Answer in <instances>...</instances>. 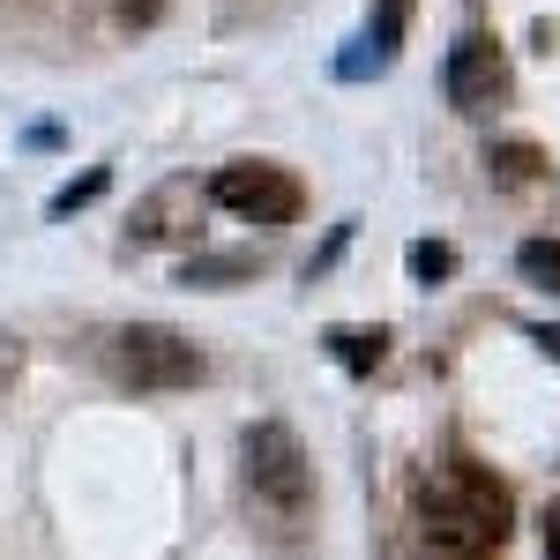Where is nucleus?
Wrapping results in <instances>:
<instances>
[{
	"label": "nucleus",
	"instance_id": "nucleus-1",
	"mask_svg": "<svg viewBox=\"0 0 560 560\" xmlns=\"http://www.w3.org/2000/svg\"><path fill=\"white\" fill-rule=\"evenodd\" d=\"M509 546V486L478 464H441L419 486V553L427 560H486Z\"/></svg>",
	"mask_w": 560,
	"mask_h": 560
},
{
	"label": "nucleus",
	"instance_id": "nucleus-2",
	"mask_svg": "<svg viewBox=\"0 0 560 560\" xmlns=\"http://www.w3.org/2000/svg\"><path fill=\"white\" fill-rule=\"evenodd\" d=\"M240 456H247V493H255V509H269L277 523H300L306 501H314V464H306L300 433L269 419V427L247 433Z\"/></svg>",
	"mask_w": 560,
	"mask_h": 560
},
{
	"label": "nucleus",
	"instance_id": "nucleus-3",
	"mask_svg": "<svg viewBox=\"0 0 560 560\" xmlns=\"http://www.w3.org/2000/svg\"><path fill=\"white\" fill-rule=\"evenodd\" d=\"M105 366H113V382H120V388H142V396L202 382V351L187 345L179 329H120L113 351H105Z\"/></svg>",
	"mask_w": 560,
	"mask_h": 560
},
{
	"label": "nucleus",
	"instance_id": "nucleus-4",
	"mask_svg": "<svg viewBox=\"0 0 560 560\" xmlns=\"http://www.w3.org/2000/svg\"><path fill=\"white\" fill-rule=\"evenodd\" d=\"M210 195L224 210L255 217V224H292V217H300V179L277 173V165H224V173L210 179Z\"/></svg>",
	"mask_w": 560,
	"mask_h": 560
},
{
	"label": "nucleus",
	"instance_id": "nucleus-5",
	"mask_svg": "<svg viewBox=\"0 0 560 560\" xmlns=\"http://www.w3.org/2000/svg\"><path fill=\"white\" fill-rule=\"evenodd\" d=\"M501 90H509V68H501V52H493L486 38H456V52H448V97H456L464 113H486Z\"/></svg>",
	"mask_w": 560,
	"mask_h": 560
},
{
	"label": "nucleus",
	"instance_id": "nucleus-6",
	"mask_svg": "<svg viewBox=\"0 0 560 560\" xmlns=\"http://www.w3.org/2000/svg\"><path fill=\"white\" fill-rule=\"evenodd\" d=\"M516 269L530 277V284H538V292H560V247H553V240H523Z\"/></svg>",
	"mask_w": 560,
	"mask_h": 560
},
{
	"label": "nucleus",
	"instance_id": "nucleus-7",
	"mask_svg": "<svg viewBox=\"0 0 560 560\" xmlns=\"http://www.w3.org/2000/svg\"><path fill=\"white\" fill-rule=\"evenodd\" d=\"M404 15H411V0H382V31H374V60H388V52H396V38H404Z\"/></svg>",
	"mask_w": 560,
	"mask_h": 560
},
{
	"label": "nucleus",
	"instance_id": "nucleus-8",
	"mask_svg": "<svg viewBox=\"0 0 560 560\" xmlns=\"http://www.w3.org/2000/svg\"><path fill=\"white\" fill-rule=\"evenodd\" d=\"M411 269H419V277H448L456 255H448V247H411Z\"/></svg>",
	"mask_w": 560,
	"mask_h": 560
},
{
	"label": "nucleus",
	"instance_id": "nucleus-9",
	"mask_svg": "<svg viewBox=\"0 0 560 560\" xmlns=\"http://www.w3.org/2000/svg\"><path fill=\"white\" fill-rule=\"evenodd\" d=\"M337 345H345L351 366H374V359H382V329H374V337H337Z\"/></svg>",
	"mask_w": 560,
	"mask_h": 560
},
{
	"label": "nucleus",
	"instance_id": "nucleus-10",
	"mask_svg": "<svg viewBox=\"0 0 560 560\" xmlns=\"http://www.w3.org/2000/svg\"><path fill=\"white\" fill-rule=\"evenodd\" d=\"M15 374H23V345H8V337H0V396H8Z\"/></svg>",
	"mask_w": 560,
	"mask_h": 560
},
{
	"label": "nucleus",
	"instance_id": "nucleus-11",
	"mask_svg": "<svg viewBox=\"0 0 560 560\" xmlns=\"http://www.w3.org/2000/svg\"><path fill=\"white\" fill-rule=\"evenodd\" d=\"M546 560H560V501L546 509Z\"/></svg>",
	"mask_w": 560,
	"mask_h": 560
}]
</instances>
